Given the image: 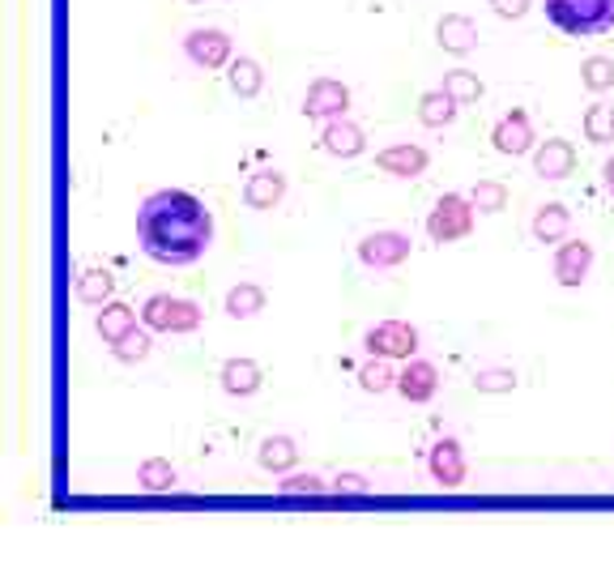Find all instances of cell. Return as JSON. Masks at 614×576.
I'll return each mask as SVG.
<instances>
[{
    "label": "cell",
    "mask_w": 614,
    "mask_h": 576,
    "mask_svg": "<svg viewBox=\"0 0 614 576\" xmlns=\"http://www.w3.org/2000/svg\"><path fill=\"white\" fill-rule=\"evenodd\" d=\"M137 243L154 265L188 270L214 248V210L184 188H159L137 210Z\"/></svg>",
    "instance_id": "cell-1"
},
{
    "label": "cell",
    "mask_w": 614,
    "mask_h": 576,
    "mask_svg": "<svg viewBox=\"0 0 614 576\" xmlns=\"http://www.w3.org/2000/svg\"><path fill=\"white\" fill-rule=\"evenodd\" d=\"M547 22L567 39H598L614 30V0H542Z\"/></svg>",
    "instance_id": "cell-2"
},
{
    "label": "cell",
    "mask_w": 614,
    "mask_h": 576,
    "mask_svg": "<svg viewBox=\"0 0 614 576\" xmlns=\"http://www.w3.org/2000/svg\"><path fill=\"white\" fill-rule=\"evenodd\" d=\"M205 321L201 303L197 299H179V295H150L141 303V325L154 329V334H171V338H184V334H197Z\"/></svg>",
    "instance_id": "cell-3"
},
{
    "label": "cell",
    "mask_w": 614,
    "mask_h": 576,
    "mask_svg": "<svg viewBox=\"0 0 614 576\" xmlns=\"http://www.w3.org/2000/svg\"><path fill=\"white\" fill-rule=\"evenodd\" d=\"M474 218H478V205L469 197L444 192L427 214V235H431V243H456L474 230Z\"/></svg>",
    "instance_id": "cell-4"
},
{
    "label": "cell",
    "mask_w": 614,
    "mask_h": 576,
    "mask_svg": "<svg viewBox=\"0 0 614 576\" xmlns=\"http://www.w3.org/2000/svg\"><path fill=\"white\" fill-rule=\"evenodd\" d=\"M184 57L192 60L197 68H205V73H218L235 60V39L218 26H192L184 35Z\"/></svg>",
    "instance_id": "cell-5"
},
{
    "label": "cell",
    "mask_w": 614,
    "mask_h": 576,
    "mask_svg": "<svg viewBox=\"0 0 614 576\" xmlns=\"http://www.w3.org/2000/svg\"><path fill=\"white\" fill-rule=\"evenodd\" d=\"M418 329L410 321H376L367 334H363V350L367 354H380V359H414L418 354Z\"/></svg>",
    "instance_id": "cell-6"
},
{
    "label": "cell",
    "mask_w": 614,
    "mask_h": 576,
    "mask_svg": "<svg viewBox=\"0 0 614 576\" xmlns=\"http://www.w3.org/2000/svg\"><path fill=\"white\" fill-rule=\"evenodd\" d=\"M410 252H414V239H410L405 230L385 227L359 239V261H363L367 270H397V265L410 261Z\"/></svg>",
    "instance_id": "cell-7"
},
{
    "label": "cell",
    "mask_w": 614,
    "mask_h": 576,
    "mask_svg": "<svg viewBox=\"0 0 614 576\" xmlns=\"http://www.w3.org/2000/svg\"><path fill=\"white\" fill-rule=\"evenodd\" d=\"M491 146H496V154H503V159H525V154H534V150H538V133H534L529 112H521V108L503 112L500 120H496V128H491Z\"/></svg>",
    "instance_id": "cell-8"
},
{
    "label": "cell",
    "mask_w": 614,
    "mask_h": 576,
    "mask_svg": "<svg viewBox=\"0 0 614 576\" xmlns=\"http://www.w3.org/2000/svg\"><path fill=\"white\" fill-rule=\"evenodd\" d=\"M350 112V86L346 82H337V77H316L312 86H308V95H303V115L308 120H337V115Z\"/></svg>",
    "instance_id": "cell-9"
},
{
    "label": "cell",
    "mask_w": 614,
    "mask_h": 576,
    "mask_svg": "<svg viewBox=\"0 0 614 576\" xmlns=\"http://www.w3.org/2000/svg\"><path fill=\"white\" fill-rule=\"evenodd\" d=\"M397 393L410 405H427L436 393H440V367L427 363V359H405V367L397 372Z\"/></svg>",
    "instance_id": "cell-10"
},
{
    "label": "cell",
    "mask_w": 614,
    "mask_h": 576,
    "mask_svg": "<svg viewBox=\"0 0 614 576\" xmlns=\"http://www.w3.org/2000/svg\"><path fill=\"white\" fill-rule=\"evenodd\" d=\"M589 270H593V243L589 239H563L555 248V283L563 290L585 287Z\"/></svg>",
    "instance_id": "cell-11"
},
{
    "label": "cell",
    "mask_w": 614,
    "mask_h": 576,
    "mask_svg": "<svg viewBox=\"0 0 614 576\" xmlns=\"http://www.w3.org/2000/svg\"><path fill=\"white\" fill-rule=\"evenodd\" d=\"M427 469H431V478H436V483H440L444 491H456V487L465 483V474H469L461 440H456V436H444V440H436V444H431V453H427Z\"/></svg>",
    "instance_id": "cell-12"
},
{
    "label": "cell",
    "mask_w": 614,
    "mask_h": 576,
    "mask_svg": "<svg viewBox=\"0 0 614 576\" xmlns=\"http://www.w3.org/2000/svg\"><path fill=\"white\" fill-rule=\"evenodd\" d=\"M376 167L385 175H392V179H418V175H427V167H431V154L418 141H397V146H385L376 154Z\"/></svg>",
    "instance_id": "cell-13"
},
{
    "label": "cell",
    "mask_w": 614,
    "mask_h": 576,
    "mask_svg": "<svg viewBox=\"0 0 614 576\" xmlns=\"http://www.w3.org/2000/svg\"><path fill=\"white\" fill-rule=\"evenodd\" d=\"M321 150L329 159H359V154H367V133L354 120H346V115L325 120L321 124Z\"/></svg>",
    "instance_id": "cell-14"
},
{
    "label": "cell",
    "mask_w": 614,
    "mask_h": 576,
    "mask_svg": "<svg viewBox=\"0 0 614 576\" xmlns=\"http://www.w3.org/2000/svg\"><path fill=\"white\" fill-rule=\"evenodd\" d=\"M218 385H223L226 398H256L261 385H265V372H261L256 359L235 354V359H226L223 367H218Z\"/></svg>",
    "instance_id": "cell-15"
},
{
    "label": "cell",
    "mask_w": 614,
    "mask_h": 576,
    "mask_svg": "<svg viewBox=\"0 0 614 576\" xmlns=\"http://www.w3.org/2000/svg\"><path fill=\"white\" fill-rule=\"evenodd\" d=\"M576 172V146L572 141H563V137H551V141H538V150H534V175L538 179H567V175Z\"/></svg>",
    "instance_id": "cell-16"
},
{
    "label": "cell",
    "mask_w": 614,
    "mask_h": 576,
    "mask_svg": "<svg viewBox=\"0 0 614 576\" xmlns=\"http://www.w3.org/2000/svg\"><path fill=\"white\" fill-rule=\"evenodd\" d=\"M436 43L444 48L448 57H469V52L478 48V26H474V17H465V13H444V17L436 22Z\"/></svg>",
    "instance_id": "cell-17"
},
{
    "label": "cell",
    "mask_w": 614,
    "mask_h": 576,
    "mask_svg": "<svg viewBox=\"0 0 614 576\" xmlns=\"http://www.w3.org/2000/svg\"><path fill=\"white\" fill-rule=\"evenodd\" d=\"M281 197H286V175L278 167L248 175V184H243V205L248 210H274V205H281Z\"/></svg>",
    "instance_id": "cell-18"
},
{
    "label": "cell",
    "mask_w": 614,
    "mask_h": 576,
    "mask_svg": "<svg viewBox=\"0 0 614 576\" xmlns=\"http://www.w3.org/2000/svg\"><path fill=\"white\" fill-rule=\"evenodd\" d=\"M567 230H572V210H567L563 201H547V205H538V210H534L529 235H534L538 243H563V239H567Z\"/></svg>",
    "instance_id": "cell-19"
},
{
    "label": "cell",
    "mask_w": 614,
    "mask_h": 576,
    "mask_svg": "<svg viewBox=\"0 0 614 576\" xmlns=\"http://www.w3.org/2000/svg\"><path fill=\"white\" fill-rule=\"evenodd\" d=\"M128 329H137V308H128V303H120V299H108V303L99 308V316H95V334L112 346L120 342Z\"/></svg>",
    "instance_id": "cell-20"
},
{
    "label": "cell",
    "mask_w": 614,
    "mask_h": 576,
    "mask_svg": "<svg viewBox=\"0 0 614 576\" xmlns=\"http://www.w3.org/2000/svg\"><path fill=\"white\" fill-rule=\"evenodd\" d=\"M226 86H230V95H239V99H256V95L265 90V68H261V60L235 57L226 64Z\"/></svg>",
    "instance_id": "cell-21"
},
{
    "label": "cell",
    "mask_w": 614,
    "mask_h": 576,
    "mask_svg": "<svg viewBox=\"0 0 614 576\" xmlns=\"http://www.w3.org/2000/svg\"><path fill=\"white\" fill-rule=\"evenodd\" d=\"M73 295H77V303H86V308H103V303L115 295L112 270H103V265L82 270V274H77V283H73Z\"/></svg>",
    "instance_id": "cell-22"
},
{
    "label": "cell",
    "mask_w": 614,
    "mask_h": 576,
    "mask_svg": "<svg viewBox=\"0 0 614 576\" xmlns=\"http://www.w3.org/2000/svg\"><path fill=\"white\" fill-rule=\"evenodd\" d=\"M256 461L265 474H290L299 465V444L290 436H265L261 449H256Z\"/></svg>",
    "instance_id": "cell-23"
},
{
    "label": "cell",
    "mask_w": 614,
    "mask_h": 576,
    "mask_svg": "<svg viewBox=\"0 0 614 576\" xmlns=\"http://www.w3.org/2000/svg\"><path fill=\"white\" fill-rule=\"evenodd\" d=\"M223 312L230 321H252V316H261V312H265V290L256 287V283H235V287L226 290Z\"/></svg>",
    "instance_id": "cell-24"
},
{
    "label": "cell",
    "mask_w": 614,
    "mask_h": 576,
    "mask_svg": "<svg viewBox=\"0 0 614 576\" xmlns=\"http://www.w3.org/2000/svg\"><path fill=\"white\" fill-rule=\"evenodd\" d=\"M456 112H461V103L448 95L444 86H440V90H423V95H418V120H423L427 128H448V124L456 120Z\"/></svg>",
    "instance_id": "cell-25"
},
{
    "label": "cell",
    "mask_w": 614,
    "mask_h": 576,
    "mask_svg": "<svg viewBox=\"0 0 614 576\" xmlns=\"http://www.w3.org/2000/svg\"><path fill=\"white\" fill-rule=\"evenodd\" d=\"M175 483H179V474H175V465H171L167 458H150L137 465V487L150 491V496L175 491Z\"/></svg>",
    "instance_id": "cell-26"
},
{
    "label": "cell",
    "mask_w": 614,
    "mask_h": 576,
    "mask_svg": "<svg viewBox=\"0 0 614 576\" xmlns=\"http://www.w3.org/2000/svg\"><path fill=\"white\" fill-rule=\"evenodd\" d=\"M359 389H363V393H389V389H397V372H392V359L367 354V363L359 367Z\"/></svg>",
    "instance_id": "cell-27"
},
{
    "label": "cell",
    "mask_w": 614,
    "mask_h": 576,
    "mask_svg": "<svg viewBox=\"0 0 614 576\" xmlns=\"http://www.w3.org/2000/svg\"><path fill=\"white\" fill-rule=\"evenodd\" d=\"M444 90L461 103V108H469V103H478V99L487 95V86H483V77H478L474 68H448Z\"/></svg>",
    "instance_id": "cell-28"
},
{
    "label": "cell",
    "mask_w": 614,
    "mask_h": 576,
    "mask_svg": "<svg viewBox=\"0 0 614 576\" xmlns=\"http://www.w3.org/2000/svg\"><path fill=\"white\" fill-rule=\"evenodd\" d=\"M325 491H334V483H325L321 474H281V483H278V496L281 500H299V496H308V500H316V496H325Z\"/></svg>",
    "instance_id": "cell-29"
},
{
    "label": "cell",
    "mask_w": 614,
    "mask_h": 576,
    "mask_svg": "<svg viewBox=\"0 0 614 576\" xmlns=\"http://www.w3.org/2000/svg\"><path fill=\"white\" fill-rule=\"evenodd\" d=\"M150 334H154V329H128L120 342H112V359L115 363H146L150 350H154Z\"/></svg>",
    "instance_id": "cell-30"
},
{
    "label": "cell",
    "mask_w": 614,
    "mask_h": 576,
    "mask_svg": "<svg viewBox=\"0 0 614 576\" xmlns=\"http://www.w3.org/2000/svg\"><path fill=\"white\" fill-rule=\"evenodd\" d=\"M469 201L478 205V214H503L508 210V184H500V179H478L469 188Z\"/></svg>",
    "instance_id": "cell-31"
},
{
    "label": "cell",
    "mask_w": 614,
    "mask_h": 576,
    "mask_svg": "<svg viewBox=\"0 0 614 576\" xmlns=\"http://www.w3.org/2000/svg\"><path fill=\"white\" fill-rule=\"evenodd\" d=\"M580 86L593 90V95H606L614 90V60L611 57H589L580 64Z\"/></svg>",
    "instance_id": "cell-32"
},
{
    "label": "cell",
    "mask_w": 614,
    "mask_h": 576,
    "mask_svg": "<svg viewBox=\"0 0 614 576\" xmlns=\"http://www.w3.org/2000/svg\"><path fill=\"white\" fill-rule=\"evenodd\" d=\"M585 137H589L593 146H611L614 141V108L593 103V108L585 112Z\"/></svg>",
    "instance_id": "cell-33"
},
{
    "label": "cell",
    "mask_w": 614,
    "mask_h": 576,
    "mask_svg": "<svg viewBox=\"0 0 614 576\" xmlns=\"http://www.w3.org/2000/svg\"><path fill=\"white\" fill-rule=\"evenodd\" d=\"M474 389L487 393V398L512 393V389H516V372H512V367H483V372L474 376Z\"/></svg>",
    "instance_id": "cell-34"
},
{
    "label": "cell",
    "mask_w": 614,
    "mask_h": 576,
    "mask_svg": "<svg viewBox=\"0 0 614 576\" xmlns=\"http://www.w3.org/2000/svg\"><path fill=\"white\" fill-rule=\"evenodd\" d=\"M334 491L337 496H367L372 491V483L363 478V474H354V469H341L334 478Z\"/></svg>",
    "instance_id": "cell-35"
},
{
    "label": "cell",
    "mask_w": 614,
    "mask_h": 576,
    "mask_svg": "<svg viewBox=\"0 0 614 576\" xmlns=\"http://www.w3.org/2000/svg\"><path fill=\"white\" fill-rule=\"evenodd\" d=\"M496 13H500L503 22H521L529 9H534V0H487Z\"/></svg>",
    "instance_id": "cell-36"
},
{
    "label": "cell",
    "mask_w": 614,
    "mask_h": 576,
    "mask_svg": "<svg viewBox=\"0 0 614 576\" xmlns=\"http://www.w3.org/2000/svg\"><path fill=\"white\" fill-rule=\"evenodd\" d=\"M602 184H606V192L614 197V159H606V163H602Z\"/></svg>",
    "instance_id": "cell-37"
},
{
    "label": "cell",
    "mask_w": 614,
    "mask_h": 576,
    "mask_svg": "<svg viewBox=\"0 0 614 576\" xmlns=\"http://www.w3.org/2000/svg\"><path fill=\"white\" fill-rule=\"evenodd\" d=\"M188 4H205V0H188Z\"/></svg>",
    "instance_id": "cell-38"
}]
</instances>
